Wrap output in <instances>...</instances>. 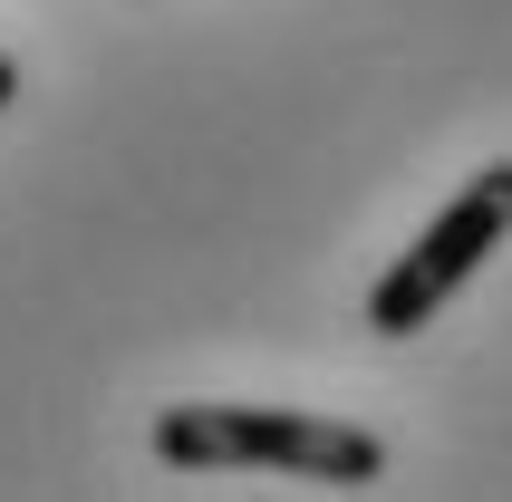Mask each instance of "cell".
Masks as SVG:
<instances>
[{"instance_id": "obj_1", "label": "cell", "mask_w": 512, "mask_h": 502, "mask_svg": "<svg viewBox=\"0 0 512 502\" xmlns=\"http://www.w3.org/2000/svg\"><path fill=\"white\" fill-rule=\"evenodd\" d=\"M155 454L174 474H290V483H377L387 445L368 425L310 416V406H165Z\"/></svg>"}, {"instance_id": "obj_2", "label": "cell", "mask_w": 512, "mask_h": 502, "mask_svg": "<svg viewBox=\"0 0 512 502\" xmlns=\"http://www.w3.org/2000/svg\"><path fill=\"white\" fill-rule=\"evenodd\" d=\"M503 242H512V165H484V174H464V194L387 261V280L368 290V329L377 338H416Z\"/></svg>"}, {"instance_id": "obj_3", "label": "cell", "mask_w": 512, "mask_h": 502, "mask_svg": "<svg viewBox=\"0 0 512 502\" xmlns=\"http://www.w3.org/2000/svg\"><path fill=\"white\" fill-rule=\"evenodd\" d=\"M0 107H20V58L0 49Z\"/></svg>"}]
</instances>
